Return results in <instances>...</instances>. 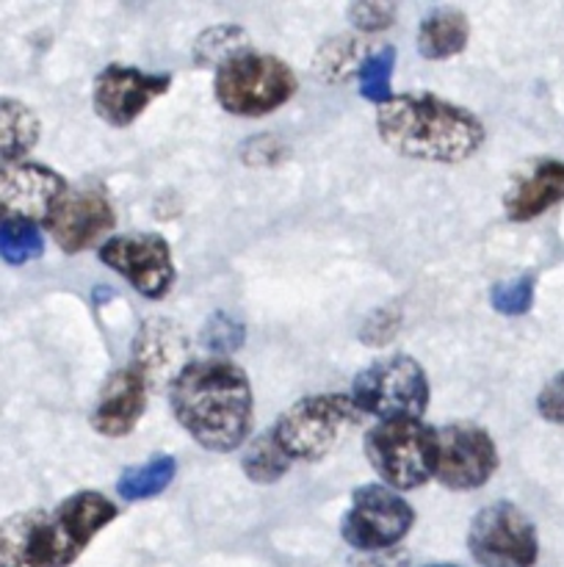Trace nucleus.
Here are the masks:
<instances>
[{
    "mask_svg": "<svg viewBox=\"0 0 564 567\" xmlns=\"http://www.w3.org/2000/svg\"><path fill=\"white\" fill-rule=\"evenodd\" d=\"M177 463L169 454H158L149 463L136 465V468H127L125 474L116 480V493H119L125 502H144V498H155L171 485L175 480Z\"/></svg>",
    "mask_w": 564,
    "mask_h": 567,
    "instance_id": "obj_21",
    "label": "nucleus"
},
{
    "mask_svg": "<svg viewBox=\"0 0 564 567\" xmlns=\"http://www.w3.org/2000/svg\"><path fill=\"white\" fill-rule=\"evenodd\" d=\"M296 92V75L282 59L269 53L232 55L216 70V103L232 116H265L285 105Z\"/></svg>",
    "mask_w": 564,
    "mask_h": 567,
    "instance_id": "obj_3",
    "label": "nucleus"
},
{
    "mask_svg": "<svg viewBox=\"0 0 564 567\" xmlns=\"http://www.w3.org/2000/svg\"><path fill=\"white\" fill-rule=\"evenodd\" d=\"M348 20L354 22V28L359 31H385L396 20V6L379 3V0H359V3L348 6Z\"/></svg>",
    "mask_w": 564,
    "mask_h": 567,
    "instance_id": "obj_29",
    "label": "nucleus"
},
{
    "mask_svg": "<svg viewBox=\"0 0 564 567\" xmlns=\"http://www.w3.org/2000/svg\"><path fill=\"white\" fill-rule=\"evenodd\" d=\"M492 308L501 316H523L534 305V277H514V280L498 282L490 291Z\"/></svg>",
    "mask_w": 564,
    "mask_h": 567,
    "instance_id": "obj_27",
    "label": "nucleus"
},
{
    "mask_svg": "<svg viewBox=\"0 0 564 567\" xmlns=\"http://www.w3.org/2000/svg\"><path fill=\"white\" fill-rule=\"evenodd\" d=\"M365 457L390 491H415L437 471V430L420 419L379 421L365 435Z\"/></svg>",
    "mask_w": 564,
    "mask_h": 567,
    "instance_id": "obj_4",
    "label": "nucleus"
},
{
    "mask_svg": "<svg viewBox=\"0 0 564 567\" xmlns=\"http://www.w3.org/2000/svg\"><path fill=\"white\" fill-rule=\"evenodd\" d=\"M70 192L64 177L42 164H11L0 172V208L3 216L48 221L59 199Z\"/></svg>",
    "mask_w": 564,
    "mask_h": 567,
    "instance_id": "obj_14",
    "label": "nucleus"
},
{
    "mask_svg": "<svg viewBox=\"0 0 564 567\" xmlns=\"http://www.w3.org/2000/svg\"><path fill=\"white\" fill-rule=\"evenodd\" d=\"M39 116L28 109L22 100L3 97L0 103V153H3V166L20 164L39 142Z\"/></svg>",
    "mask_w": 564,
    "mask_h": 567,
    "instance_id": "obj_20",
    "label": "nucleus"
},
{
    "mask_svg": "<svg viewBox=\"0 0 564 567\" xmlns=\"http://www.w3.org/2000/svg\"><path fill=\"white\" fill-rule=\"evenodd\" d=\"M564 199V161L540 158L509 183L503 194V214L509 221L536 219Z\"/></svg>",
    "mask_w": 564,
    "mask_h": 567,
    "instance_id": "obj_16",
    "label": "nucleus"
},
{
    "mask_svg": "<svg viewBox=\"0 0 564 567\" xmlns=\"http://www.w3.org/2000/svg\"><path fill=\"white\" fill-rule=\"evenodd\" d=\"M171 75L166 72H142L136 66L108 64L92 86L94 111L114 127H127L147 111V105L169 92Z\"/></svg>",
    "mask_w": 564,
    "mask_h": 567,
    "instance_id": "obj_11",
    "label": "nucleus"
},
{
    "mask_svg": "<svg viewBox=\"0 0 564 567\" xmlns=\"http://www.w3.org/2000/svg\"><path fill=\"white\" fill-rule=\"evenodd\" d=\"M396 327H398L396 310L390 313L387 308H382V310H376L368 321H365L363 332H359V341L370 343V347H382V343H387L393 336H396Z\"/></svg>",
    "mask_w": 564,
    "mask_h": 567,
    "instance_id": "obj_31",
    "label": "nucleus"
},
{
    "mask_svg": "<svg viewBox=\"0 0 564 567\" xmlns=\"http://www.w3.org/2000/svg\"><path fill=\"white\" fill-rule=\"evenodd\" d=\"M352 399L359 413L382 421L420 419L429 408V380L418 360L393 354L354 377Z\"/></svg>",
    "mask_w": 564,
    "mask_h": 567,
    "instance_id": "obj_6",
    "label": "nucleus"
},
{
    "mask_svg": "<svg viewBox=\"0 0 564 567\" xmlns=\"http://www.w3.org/2000/svg\"><path fill=\"white\" fill-rule=\"evenodd\" d=\"M536 410L545 421L564 426V371L542 388L540 396H536Z\"/></svg>",
    "mask_w": 564,
    "mask_h": 567,
    "instance_id": "obj_30",
    "label": "nucleus"
},
{
    "mask_svg": "<svg viewBox=\"0 0 564 567\" xmlns=\"http://www.w3.org/2000/svg\"><path fill=\"white\" fill-rule=\"evenodd\" d=\"M501 465L490 432L481 426L457 421L437 430V471L435 480L457 493L484 487Z\"/></svg>",
    "mask_w": 564,
    "mask_h": 567,
    "instance_id": "obj_9",
    "label": "nucleus"
},
{
    "mask_svg": "<svg viewBox=\"0 0 564 567\" xmlns=\"http://www.w3.org/2000/svg\"><path fill=\"white\" fill-rule=\"evenodd\" d=\"M470 22L457 6H437L426 11L418 25V53L429 61L451 59L468 48Z\"/></svg>",
    "mask_w": 564,
    "mask_h": 567,
    "instance_id": "obj_18",
    "label": "nucleus"
},
{
    "mask_svg": "<svg viewBox=\"0 0 564 567\" xmlns=\"http://www.w3.org/2000/svg\"><path fill=\"white\" fill-rule=\"evenodd\" d=\"M0 252H3V260L9 266H25L28 260L42 258L44 244L36 221L3 216V225H0Z\"/></svg>",
    "mask_w": 564,
    "mask_h": 567,
    "instance_id": "obj_23",
    "label": "nucleus"
},
{
    "mask_svg": "<svg viewBox=\"0 0 564 567\" xmlns=\"http://www.w3.org/2000/svg\"><path fill=\"white\" fill-rule=\"evenodd\" d=\"M376 133L393 153L431 164L468 161L484 142L473 111L435 94H393L376 111Z\"/></svg>",
    "mask_w": 564,
    "mask_h": 567,
    "instance_id": "obj_2",
    "label": "nucleus"
},
{
    "mask_svg": "<svg viewBox=\"0 0 564 567\" xmlns=\"http://www.w3.org/2000/svg\"><path fill=\"white\" fill-rule=\"evenodd\" d=\"M169 408L177 424L205 452H236L252 430L254 399L241 365L224 358L191 360L169 385Z\"/></svg>",
    "mask_w": 564,
    "mask_h": 567,
    "instance_id": "obj_1",
    "label": "nucleus"
},
{
    "mask_svg": "<svg viewBox=\"0 0 564 567\" xmlns=\"http://www.w3.org/2000/svg\"><path fill=\"white\" fill-rule=\"evenodd\" d=\"M97 258L111 271L125 277L142 297L164 299L175 282V264L171 249L164 236L155 233H130V236H114L100 244Z\"/></svg>",
    "mask_w": 564,
    "mask_h": 567,
    "instance_id": "obj_10",
    "label": "nucleus"
},
{
    "mask_svg": "<svg viewBox=\"0 0 564 567\" xmlns=\"http://www.w3.org/2000/svg\"><path fill=\"white\" fill-rule=\"evenodd\" d=\"M249 50V39L243 33V28L238 25H213L205 33H199L197 44H194V61L199 66H216L219 70L224 61H230L232 55Z\"/></svg>",
    "mask_w": 564,
    "mask_h": 567,
    "instance_id": "obj_24",
    "label": "nucleus"
},
{
    "mask_svg": "<svg viewBox=\"0 0 564 567\" xmlns=\"http://www.w3.org/2000/svg\"><path fill=\"white\" fill-rule=\"evenodd\" d=\"M359 39L354 37H335L330 39L326 44H321L318 55H315V75L321 78V81H330V83H337V81H346L348 72H352V66H363L365 55H363V48H359Z\"/></svg>",
    "mask_w": 564,
    "mask_h": 567,
    "instance_id": "obj_25",
    "label": "nucleus"
},
{
    "mask_svg": "<svg viewBox=\"0 0 564 567\" xmlns=\"http://www.w3.org/2000/svg\"><path fill=\"white\" fill-rule=\"evenodd\" d=\"M468 551L481 567H534L540 537L518 504L492 502L470 520Z\"/></svg>",
    "mask_w": 564,
    "mask_h": 567,
    "instance_id": "obj_7",
    "label": "nucleus"
},
{
    "mask_svg": "<svg viewBox=\"0 0 564 567\" xmlns=\"http://www.w3.org/2000/svg\"><path fill=\"white\" fill-rule=\"evenodd\" d=\"M202 343L210 352H232L243 343V327L227 313H216L202 330Z\"/></svg>",
    "mask_w": 564,
    "mask_h": 567,
    "instance_id": "obj_28",
    "label": "nucleus"
},
{
    "mask_svg": "<svg viewBox=\"0 0 564 567\" xmlns=\"http://www.w3.org/2000/svg\"><path fill=\"white\" fill-rule=\"evenodd\" d=\"M291 463L293 460L282 452L271 430L254 437L241 457L243 474L254 485H274V482H280L288 474V468H291Z\"/></svg>",
    "mask_w": 564,
    "mask_h": 567,
    "instance_id": "obj_22",
    "label": "nucleus"
},
{
    "mask_svg": "<svg viewBox=\"0 0 564 567\" xmlns=\"http://www.w3.org/2000/svg\"><path fill=\"white\" fill-rule=\"evenodd\" d=\"M429 567H457V565H429Z\"/></svg>",
    "mask_w": 564,
    "mask_h": 567,
    "instance_id": "obj_32",
    "label": "nucleus"
},
{
    "mask_svg": "<svg viewBox=\"0 0 564 567\" xmlns=\"http://www.w3.org/2000/svg\"><path fill=\"white\" fill-rule=\"evenodd\" d=\"M114 208L97 188H70L44 221L53 241L66 255H77L100 244L114 230Z\"/></svg>",
    "mask_w": 564,
    "mask_h": 567,
    "instance_id": "obj_12",
    "label": "nucleus"
},
{
    "mask_svg": "<svg viewBox=\"0 0 564 567\" xmlns=\"http://www.w3.org/2000/svg\"><path fill=\"white\" fill-rule=\"evenodd\" d=\"M415 509L385 485H363L352 493L341 520V537L357 551H387L412 532Z\"/></svg>",
    "mask_w": 564,
    "mask_h": 567,
    "instance_id": "obj_8",
    "label": "nucleus"
},
{
    "mask_svg": "<svg viewBox=\"0 0 564 567\" xmlns=\"http://www.w3.org/2000/svg\"><path fill=\"white\" fill-rule=\"evenodd\" d=\"M119 515L116 504L103 493L81 491L64 498L50 515V551L55 567H70L83 554V548Z\"/></svg>",
    "mask_w": 564,
    "mask_h": 567,
    "instance_id": "obj_13",
    "label": "nucleus"
},
{
    "mask_svg": "<svg viewBox=\"0 0 564 567\" xmlns=\"http://www.w3.org/2000/svg\"><path fill=\"white\" fill-rule=\"evenodd\" d=\"M393 64H396V48L385 44V48L374 50V53L365 55L363 66H359V94L365 100L376 105L390 103V78H393Z\"/></svg>",
    "mask_w": 564,
    "mask_h": 567,
    "instance_id": "obj_26",
    "label": "nucleus"
},
{
    "mask_svg": "<svg viewBox=\"0 0 564 567\" xmlns=\"http://www.w3.org/2000/svg\"><path fill=\"white\" fill-rule=\"evenodd\" d=\"M147 388L149 382L138 369L133 365L116 369L100 391L97 408L92 413L94 432L103 437L130 435L147 410Z\"/></svg>",
    "mask_w": 564,
    "mask_h": 567,
    "instance_id": "obj_15",
    "label": "nucleus"
},
{
    "mask_svg": "<svg viewBox=\"0 0 564 567\" xmlns=\"http://www.w3.org/2000/svg\"><path fill=\"white\" fill-rule=\"evenodd\" d=\"M50 513L28 509L3 520L0 567H55L50 551Z\"/></svg>",
    "mask_w": 564,
    "mask_h": 567,
    "instance_id": "obj_17",
    "label": "nucleus"
},
{
    "mask_svg": "<svg viewBox=\"0 0 564 567\" xmlns=\"http://www.w3.org/2000/svg\"><path fill=\"white\" fill-rule=\"evenodd\" d=\"M182 354V336L175 324L169 321H144L138 330L136 341H133V369L144 374V380H155L164 377L171 365L180 360Z\"/></svg>",
    "mask_w": 564,
    "mask_h": 567,
    "instance_id": "obj_19",
    "label": "nucleus"
},
{
    "mask_svg": "<svg viewBox=\"0 0 564 567\" xmlns=\"http://www.w3.org/2000/svg\"><path fill=\"white\" fill-rule=\"evenodd\" d=\"M363 419L352 393H315L299 399L274 424V437L291 460L318 463L335 449L346 426Z\"/></svg>",
    "mask_w": 564,
    "mask_h": 567,
    "instance_id": "obj_5",
    "label": "nucleus"
}]
</instances>
